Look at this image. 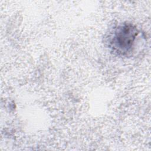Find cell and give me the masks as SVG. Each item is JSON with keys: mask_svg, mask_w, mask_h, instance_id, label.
<instances>
[{"mask_svg": "<svg viewBox=\"0 0 151 151\" xmlns=\"http://www.w3.org/2000/svg\"><path fill=\"white\" fill-rule=\"evenodd\" d=\"M138 30L132 24H123L113 31L110 45L116 52L125 55L132 51L138 35Z\"/></svg>", "mask_w": 151, "mask_h": 151, "instance_id": "1", "label": "cell"}]
</instances>
